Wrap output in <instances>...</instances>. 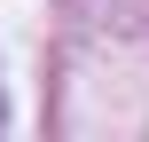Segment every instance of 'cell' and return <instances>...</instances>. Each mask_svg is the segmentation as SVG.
<instances>
[{
  "label": "cell",
  "mask_w": 149,
  "mask_h": 142,
  "mask_svg": "<svg viewBox=\"0 0 149 142\" xmlns=\"http://www.w3.org/2000/svg\"><path fill=\"white\" fill-rule=\"evenodd\" d=\"M0 126H8V103H0Z\"/></svg>",
  "instance_id": "6da1fadb"
}]
</instances>
